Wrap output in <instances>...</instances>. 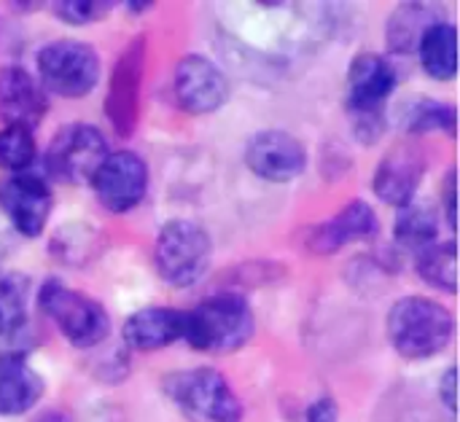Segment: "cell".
Here are the masks:
<instances>
[{
  "label": "cell",
  "instance_id": "obj_10",
  "mask_svg": "<svg viewBox=\"0 0 460 422\" xmlns=\"http://www.w3.org/2000/svg\"><path fill=\"white\" fill-rule=\"evenodd\" d=\"M51 189L40 175L13 172L0 180V210L22 237H38L51 215Z\"/></svg>",
  "mask_w": 460,
  "mask_h": 422
},
{
  "label": "cell",
  "instance_id": "obj_23",
  "mask_svg": "<svg viewBox=\"0 0 460 422\" xmlns=\"http://www.w3.org/2000/svg\"><path fill=\"white\" fill-rule=\"evenodd\" d=\"M404 129L410 135H426V132H447L456 135V105L439 102L431 97L412 100L404 108Z\"/></svg>",
  "mask_w": 460,
  "mask_h": 422
},
{
  "label": "cell",
  "instance_id": "obj_26",
  "mask_svg": "<svg viewBox=\"0 0 460 422\" xmlns=\"http://www.w3.org/2000/svg\"><path fill=\"white\" fill-rule=\"evenodd\" d=\"M111 8H113L111 0H59L54 5V13L67 24H92L108 16Z\"/></svg>",
  "mask_w": 460,
  "mask_h": 422
},
{
  "label": "cell",
  "instance_id": "obj_19",
  "mask_svg": "<svg viewBox=\"0 0 460 422\" xmlns=\"http://www.w3.org/2000/svg\"><path fill=\"white\" fill-rule=\"evenodd\" d=\"M423 70L437 81H450L458 73V30L450 22L431 24L418 43Z\"/></svg>",
  "mask_w": 460,
  "mask_h": 422
},
{
  "label": "cell",
  "instance_id": "obj_31",
  "mask_svg": "<svg viewBox=\"0 0 460 422\" xmlns=\"http://www.w3.org/2000/svg\"><path fill=\"white\" fill-rule=\"evenodd\" d=\"M5 251H8V245H5V237L0 234V259L5 256Z\"/></svg>",
  "mask_w": 460,
  "mask_h": 422
},
{
  "label": "cell",
  "instance_id": "obj_21",
  "mask_svg": "<svg viewBox=\"0 0 460 422\" xmlns=\"http://www.w3.org/2000/svg\"><path fill=\"white\" fill-rule=\"evenodd\" d=\"M30 277L22 272H0V339H19L27 331Z\"/></svg>",
  "mask_w": 460,
  "mask_h": 422
},
{
  "label": "cell",
  "instance_id": "obj_9",
  "mask_svg": "<svg viewBox=\"0 0 460 422\" xmlns=\"http://www.w3.org/2000/svg\"><path fill=\"white\" fill-rule=\"evenodd\" d=\"M100 205L111 213H129L148 191V164L135 151H113L92 175Z\"/></svg>",
  "mask_w": 460,
  "mask_h": 422
},
{
  "label": "cell",
  "instance_id": "obj_4",
  "mask_svg": "<svg viewBox=\"0 0 460 422\" xmlns=\"http://www.w3.org/2000/svg\"><path fill=\"white\" fill-rule=\"evenodd\" d=\"M213 259V242L208 229L194 221L175 218L156 234L154 264L164 283L172 288H191L205 277Z\"/></svg>",
  "mask_w": 460,
  "mask_h": 422
},
{
  "label": "cell",
  "instance_id": "obj_20",
  "mask_svg": "<svg viewBox=\"0 0 460 422\" xmlns=\"http://www.w3.org/2000/svg\"><path fill=\"white\" fill-rule=\"evenodd\" d=\"M439 22V13L434 5L426 3H404L399 5L385 27V40L391 46V51L407 54V51H418V43L423 38V32Z\"/></svg>",
  "mask_w": 460,
  "mask_h": 422
},
{
  "label": "cell",
  "instance_id": "obj_2",
  "mask_svg": "<svg viewBox=\"0 0 460 422\" xmlns=\"http://www.w3.org/2000/svg\"><path fill=\"white\" fill-rule=\"evenodd\" d=\"M253 331V310L237 294H216L183 312V339L202 353H234L251 342Z\"/></svg>",
  "mask_w": 460,
  "mask_h": 422
},
{
  "label": "cell",
  "instance_id": "obj_29",
  "mask_svg": "<svg viewBox=\"0 0 460 422\" xmlns=\"http://www.w3.org/2000/svg\"><path fill=\"white\" fill-rule=\"evenodd\" d=\"M442 202H445L447 226L456 229V170H450L447 178H445V183H442Z\"/></svg>",
  "mask_w": 460,
  "mask_h": 422
},
{
  "label": "cell",
  "instance_id": "obj_17",
  "mask_svg": "<svg viewBox=\"0 0 460 422\" xmlns=\"http://www.w3.org/2000/svg\"><path fill=\"white\" fill-rule=\"evenodd\" d=\"M43 377L19 353L0 356V418H22L43 399Z\"/></svg>",
  "mask_w": 460,
  "mask_h": 422
},
{
  "label": "cell",
  "instance_id": "obj_18",
  "mask_svg": "<svg viewBox=\"0 0 460 422\" xmlns=\"http://www.w3.org/2000/svg\"><path fill=\"white\" fill-rule=\"evenodd\" d=\"M127 347L140 353L164 350L167 345L183 339V312L170 307H146L127 318L121 331Z\"/></svg>",
  "mask_w": 460,
  "mask_h": 422
},
{
  "label": "cell",
  "instance_id": "obj_25",
  "mask_svg": "<svg viewBox=\"0 0 460 422\" xmlns=\"http://www.w3.org/2000/svg\"><path fill=\"white\" fill-rule=\"evenodd\" d=\"M35 162V140L32 129L24 127H3L0 129V170L5 172H27Z\"/></svg>",
  "mask_w": 460,
  "mask_h": 422
},
{
  "label": "cell",
  "instance_id": "obj_8",
  "mask_svg": "<svg viewBox=\"0 0 460 422\" xmlns=\"http://www.w3.org/2000/svg\"><path fill=\"white\" fill-rule=\"evenodd\" d=\"M146 70V35H135L119 54L108 89H105V116L119 137H132L140 113V86Z\"/></svg>",
  "mask_w": 460,
  "mask_h": 422
},
{
  "label": "cell",
  "instance_id": "obj_11",
  "mask_svg": "<svg viewBox=\"0 0 460 422\" xmlns=\"http://www.w3.org/2000/svg\"><path fill=\"white\" fill-rule=\"evenodd\" d=\"M426 175V151L415 140H399L380 159L372 189L391 207H407L415 202V194Z\"/></svg>",
  "mask_w": 460,
  "mask_h": 422
},
{
  "label": "cell",
  "instance_id": "obj_14",
  "mask_svg": "<svg viewBox=\"0 0 460 422\" xmlns=\"http://www.w3.org/2000/svg\"><path fill=\"white\" fill-rule=\"evenodd\" d=\"M399 84V73L383 54L364 51L348 70V110H385V100Z\"/></svg>",
  "mask_w": 460,
  "mask_h": 422
},
{
  "label": "cell",
  "instance_id": "obj_3",
  "mask_svg": "<svg viewBox=\"0 0 460 422\" xmlns=\"http://www.w3.org/2000/svg\"><path fill=\"white\" fill-rule=\"evenodd\" d=\"M164 393L189 422H243L245 415L229 380L210 366L170 374Z\"/></svg>",
  "mask_w": 460,
  "mask_h": 422
},
{
  "label": "cell",
  "instance_id": "obj_24",
  "mask_svg": "<svg viewBox=\"0 0 460 422\" xmlns=\"http://www.w3.org/2000/svg\"><path fill=\"white\" fill-rule=\"evenodd\" d=\"M437 234H439V221H437L434 210L426 207V205H415L412 202V205L402 207V213H399V218L394 224L396 242H402L407 248L423 251V248H429L437 240Z\"/></svg>",
  "mask_w": 460,
  "mask_h": 422
},
{
  "label": "cell",
  "instance_id": "obj_16",
  "mask_svg": "<svg viewBox=\"0 0 460 422\" xmlns=\"http://www.w3.org/2000/svg\"><path fill=\"white\" fill-rule=\"evenodd\" d=\"M49 110L43 86L19 65L0 67V119L5 127L32 129Z\"/></svg>",
  "mask_w": 460,
  "mask_h": 422
},
{
  "label": "cell",
  "instance_id": "obj_15",
  "mask_svg": "<svg viewBox=\"0 0 460 422\" xmlns=\"http://www.w3.org/2000/svg\"><path fill=\"white\" fill-rule=\"evenodd\" d=\"M377 232H380V221H377V213L372 210V205L364 199H353L334 218L318 224L307 234V248L318 256H332L350 242L375 237Z\"/></svg>",
  "mask_w": 460,
  "mask_h": 422
},
{
  "label": "cell",
  "instance_id": "obj_7",
  "mask_svg": "<svg viewBox=\"0 0 460 422\" xmlns=\"http://www.w3.org/2000/svg\"><path fill=\"white\" fill-rule=\"evenodd\" d=\"M108 154V143L97 127L81 121L65 124L57 129L46 148V170L54 180L84 183L92 180Z\"/></svg>",
  "mask_w": 460,
  "mask_h": 422
},
{
  "label": "cell",
  "instance_id": "obj_5",
  "mask_svg": "<svg viewBox=\"0 0 460 422\" xmlns=\"http://www.w3.org/2000/svg\"><path fill=\"white\" fill-rule=\"evenodd\" d=\"M38 304L73 347H97L111 331V318L105 307L97 299L73 291L59 280H46L40 286Z\"/></svg>",
  "mask_w": 460,
  "mask_h": 422
},
{
  "label": "cell",
  "instance_id": "obj_30",
  "mask_svg": "<svg viewBox=\"0 0 460 422\" xmlns=\"http://www.w3.org/2000/svg\"><path fill=\"white\" fill-rule=\"evenodd\" d=\"M439 396L445 399L447 412L456 415V366H450V369L445 372V377H442V382H439Z\"/></svg>",
  "mask_w": 460,
  "mask_h": 422
},
{
  "label": "cell",
  "instance_id": "obj_13",
  "mask_svg": "<svg viewBox=\"0 0 460 422\" xmlns=\"http://www.w3.org/2000/svg\"><path fill=\"white\" fill-rule=\"evenodd\" d=\"M172 86L181 108L197 116L213 113L229 100V78L213 59L202 54H186L175 65Z\"/></svg>",
  "mask_w": 460,
  "mask_h": 422
},
{
  "label": "cell",
  "instance_id": "obj_6",
  "mask_svg": "<svg viewBox=\"0 0 460 422\" xmlns=\"http://www.w3.org/2000/svg\"><path fill=\"white\" fill-rule=\"evenodd\" d=\"M35 65L43 92L65 100L86 97L100 78V54L89 43L73 38L46 43L38 51Z\"/></svg>",
  "mask_w": 460,
  "mask_h": 422
},
{
  "label": "cell",
  "instance_id": "obj_1",
  "mask_svg": "<svg viewBox=\"0 0 460 422\" xmlns=\"http://www.w3.org/2000/svg\"><path fill=\"white\" fill-rule=\"evenodd\" d=\"M385 331L402 358L426 361L450 347L456 315L429 296H404L388 310Z\"/></svg>",
  "mask_w": 460,
  "mask_h": 422
},
{
  "label": "cell",
  "instance_id": "obj_22",
  "mask_svg": "<svg viewBox=\"0 0 460 422\" xmlns=\"http://www.w3.org/2000/svg\"><path fill=\"white\" fill-rule=\"evenodd\" d=\"M418 275L445 294L458 291V259H456V242H431L418 253Z\"/></svg>",
  "mask_w": 460,
  "mask_h": 422
},
{
  "label": "cell",
  "instance_id": "obj_12",
  "mask_svg": "<svg viewBox=\"0 0 460 422\" xmlns=\"http://www.w3.org/2000/svg\"><path fill=\"white\" fill-rule=\"evenodd\" d=\"M245 164L270 183L296 180L307 167L305 145L283 129H261L245 145Z\"/></svg>",
  "mask_w": 460,
  "mask_h": 422
},
{
  "label": "cell",
  "instance_id": "obj_27",
  "mask_svg": "<svg viewBox=\"0 0 460 422\" xmlns=\"http://www.w3.org/2000/svg\"><path fill=\"white\" fill-rule=\"evenodd\" d=\"M356 137L367 145L377 143L385 129V110H350Z\"/></svg>",
  "mask_w": 460,
  "mask_h": 422
},
{
  "label": "cell",
  "instance_id": "obj_28",
  "mask_svg": "<svg viewBox=\"0 0 460 422\" xmlns=\"http://www.w3.org/2000/svg\"><path fill=\"white\" fill-rule=\"evenodd\" d=\"M340 420V407L332 396H321L318 401L310 404L307 422H337Z\"/></svg>",
  "mask_w": 460,
  "mask_h": 422
}]
</instances>
